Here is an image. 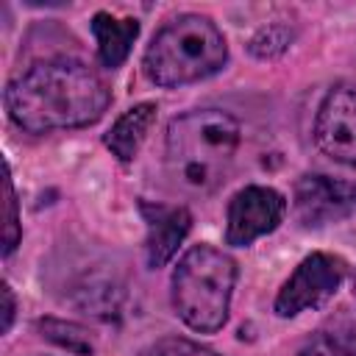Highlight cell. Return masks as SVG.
I'll return each mask as SVG.
<instances>
[{"instance_id":"17","label":"cell","mask_w":356,"mask_h":356,"mask_svg":"<svg viewBox=\"0 0 356 356\" xmlns=\"http://www.w3.org/2000/svg\"><path fill=\"white\" fill-rule=\"evenodd\" d=\"M0 295H3V325H0V331H3V334H8V331H11V323H14L17 300H14V292H11V286H8V284H3V286H0Z\"/></svg>"},{"instance_id":"1","label":"cell","mask_w":356,"mask_h":356,"mask_svg":"<svg viewBox=\"0 0 356 356\" xmlns=\"http://www.w3.org/2000/svg\"><path fill=\"white\" fill-rule=\"evenodd\" d=\"M108 100L103 78L78 58L39 61L6 86L8 117L31 134L92 125L103 117Z\"/></svg>"},{"instance_id":"14","label":"cell","mask_w":356,"mask_h":356,"mask_svg":"<svg viewBox=\"0 0 356 356\" xmlns=\"http://www.w3.org/2000/svg\"><path fill=\"white\" fill-rule=\"evenodd\" d=\"M3 186H6V225H3V253L11 256L14 248L19 245L22 239V228H19V200H17V192H14V184H11V170H8V161H6V178H3Z\"/></svg>"},{"instance_id":"5","label":"cell","mask_w":356,"mask_h":356,"mask_svg":"<svg viewBox=\"0 0 356 356\" xmlns=\"http://www.w3.org/2000/svg\"><path fill=\"white\" fill-rule=\"evenodd\" d=\"M345 278V261L328 253H312L306 256L295 273L284 281V286L275 295V314L278 317H298L309 309L323 306L342 284Z\"/></svg>"},{"instance_id":"10","label":"cell","mask_w":356,"mask_h":356,"mask_svg":"<svg viewBox=\"0 0 356 356\" xmlns=\"http://www.w3.org/2000/svg\"><path fill=\"white\" fill-rule=\"evenodd\" d=\"M92 33L97 39V58L103 67L114 70L120 67L128 53H131V44L134 39L139 36V22L131 19V17H114L108 11H97L92 17Z\"/></svg>"},{"instance_id":"18","label":"cell","mask_w":356,"mask_h":356,"mask_svg":"<svg viewBox=\"0 0 356 356\" xmlns=\"http://www.w3.org/2000/svg\"><path fill=\"white\" fill-rule=\"evenodd\" d=\"M348 356H356V331L353 328L348 334Z\"/></svg>"},{"instance_id":"2","label":"cell","mask_w":356,"mask_h":356,"mask_svg":"<svg viewBox=\"0 0 356 356\" xmlns=\"http://www.w3.org/2000/svg\"><path fill=\"white\" fill-rule=\"evenodd\" d=\"M242 145V125L220 108H197L167 125L164 167L170 186L181 195H209L231 172Z\"/></svg>"},{"instance_id":"15","label":"cell","mask_w":356,"mask_h":356,"mask_svg":"<svg viewBox=\"0 0 356 356\" xmlns=\"http://www.w3.org/2000/svg\"><path fill=\"white\" fill-rule=\"evenodd\" d=\"M348 331H320L303 348L300 356H348Z\"/></svg>"},{"instance_id":"13","label":"cell","mask_w":356,"mask_h":356,"mask_svg":"<svg viewBox=\"0 0 356 356\" xmlns=\"http://www.w3.org/2000/svg\"><path fill=\"white\" fill-rule=\"evenodd\" d=\"M292 31L286 28V25H281V22H273V25H264V28H259L256 33H253V39H250V53L256 56V58H275V56H281L286 47H289V42H292Z\"/></svg>"},{"instance_id":"8","label":"cell","mask_w":356,"mask_h":356,"mask_svg":"<svg viewBox=\"0 0 356 356\" xmlns=\"http://www.w3.org/2000/svg\"><path fill=\"white\" fill-rule=\"evenodd\" d=\"M314 145L328 159L356 167V83H337L314 117Z\"/></svg>"},{"instance_id":"16","label":"cell","mask_w":356,"mask_h":356,"mask_svg":"<svg viewBox=\"0 0 356 356\" xmlns=\"http://www.w3.org/2000/svg\"><path fill=\"white\" fill-rule=\"evenodd\" d=\"M139 356H217V353L192 339H184V337H164V339H156L153 345H147Z\"/></svg>"},{"instance_id":"3","label":"cell","mask_w":356,"mask_h":356,"mask_svg":"<svg viewBox=\"0 0 356 356\" xmlns=\"http://www.w3.org/2000/svg\"><path fill=\"white\" fill-rule=\"evenodd\" d=\"M228 61L222 31L203 14L170 19L145 50V75L164 89L197 83L220 72Z\"/></svg>"},{"instance_id":"9","label":"cell","mask_w":356,"mask_h":356,"mask_svg":"<svg viewBox=\"0 0 356 356\" xmlns=\"http://www.w3.org/2000/svg\"><path fill=\"white\" fill-rule=\"evenodd\" d=\"M142 214L147 222V239H145V253H147V264L164 267L178 245L186 239L189 228H192V214L184 206H150L142 203Z\"/></svg>"},{"instance_id":"19","label":"cell","mask_w":356,"mask_h":356,"mask_svg":"<svg viewBox=\"0 0 356 356\" xmlns=\"http://www.w3.org/2000/svg\"><path fill=\"white\" fill-rule=\"evenodd\" d=\"M353 292H356V281H353Z\"/></svg>"},{"instance_id":"7","label":"cell","mask_w":356,"mask_h":356,"mask_svg":"<svg viewBox=\"0 0 356 356\" xmlns=\"http://www.w3.org/2000/svg\"><path fill=\"white\" fill-rule=\"evenodd\" d=\"M286 214V200L270 186H245L239 189L225 214V242L245 248L264 234H273Z\"/></svg>"},{"instance_id":"11","label":"cell","mask_w":356,"mask_h":356,"mask_svg":"<svg viewBox=\"0 0 356 356\" xmlns=\"http://www.w3.org/2000/svg\"><path fill=\"white\" fill-rule=\"evenodd\" d=\"M156 111H159L156 103H136V106H131V108H128L122 117H117V122L106 131V136H103L106 147H108L120 161H131V159L139 153V147H142V142H145L150 125L156 122Z\"/></svg>"},{"instance_id":"6","label":"cell","mask_w":356,"mask_h":356,"mask_svg":"<svg viewBox=\"0 0 356 356\" xmlns=\"http://www.w3.org/2000/svg\"><path fill=\"white\" fill-rule=\"evenodd\" d=\"M292 209H295V220L303 228H323L339 222L356 211V184L309 172L295 184Z\"/></svg>"},{"instance_id":"4","label":"cell","mask_w":356,"mask_h":356,"mask_svg":"<svg viewBox=\"0 0 356 356\" xmlns=\"http://www.w3.org/2000/svg\"><path fill=\"white\" fill-rule=\"evenodd\" d=\"M234 284L236 261L211 245H195L172 273V306L192 331L214 334L228 320Z\"/></svg>"},{"instance_id":"12","label":"cell","mask_w":356,"mask_h":356,"mask_svg":"<svg viewBox=\"0 0 356 356\" xmlns=\"http://www.w3.org/2000/svg\"><path fill=\"white\" fill-rule=\"evenodd\" d=\"M36 328H39V334H42L47 342L64 348L67 353H75V356H89V353H95V342H92L89 331H86L83 325H78V323L58 320V317H42V320L36 323Z\"/></svg>"}]
</instances>
